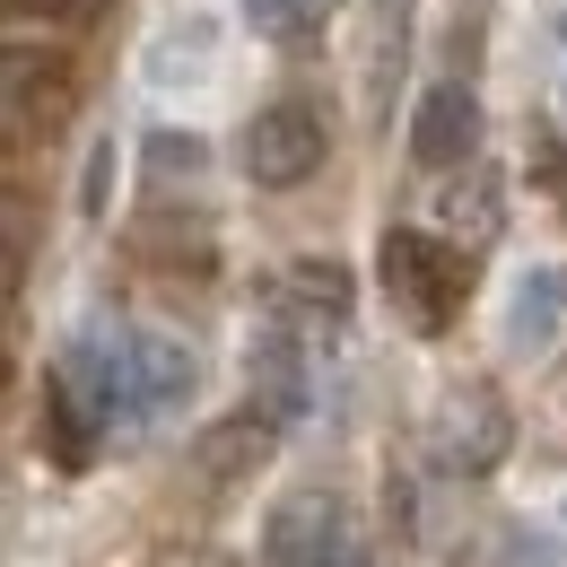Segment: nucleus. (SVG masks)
Masks as SVG:
<instances>
[{
    "label": "nucleus",
    "instance_id": "nucleus-12",
    "mask_svg": "<svg viewBox=\"0 0 567 567\" xmlns=\"http://www.w3.org/2000/svg\"><path fill=\"white\" fill-rule=\"evenodd\" d=\"M271 436H280V427H271V420H262V411H254V402H245L236 420L202 427V445H193V463H202L210 481H236V472H254V463L271 454Z\"/></svg>",
    "mask_w": 567,
    "mask_h": 567
},
{
    "label": "nucleus",
    "instance_id": "nucleus-9",
    "mask_svg": "<svg viewBox=\"0 0 567 567\" xmlns=\"http://www.w3.org/2000/svg\"><path fill=\"white\" fill-rule=\"evenodd\" d=\"M271 306H280L288 323H350V306H358V288L341 262H288L280 280H271Z\"/></svg>",
    "mask_w": 567,
    "mask_h": 567
},
{
    "label": "nucleus",
    "instance_id": "nucleus-4",
    "mask_svg": "<svg viewBox=\"0 0 567 567\" xmlns=\"http://www.w3.org/2000/svg\"><path fill=\"white\" fill-rule=\"evenodd\" d=\"M236 157H245V175H254L262 193H297V184L323 166V114H315L306 96H280V105H262V114L236 132Z\"/></svg>",
    "mask_w": 567,
    "mask_h": 567
},
{
    "label": "nucleus",
    "instance_id": "nucleus-6",
    "mask_svg": "<svg viewBox=\"0 0 567 567\" xmlns=\"http://www.w3.org/2000/svg\"><path fill=\"white\" fill-rule=\"evenodd\" d=\"M245 402H254L271 427H297L315 411V367H306V341H297L288 315L271 332H254V350H245Z\"/></svg>",
    "mask_w": 567,
    "mask_h": 567
},
{
    "label": "nucleus",
    "instance_id": "nucleus-16",
    "mask_svg": "<svg viewBox=\"0 0 567 567\" xmlns=\"http://www.w3.org/2000/svg\"><path fill=\"white\" fill-rule=\"evenodd\" d=\"M202 157H210V148L193 141V132H157V141H148V175L175 184V175H202Z\"/></svg>",
    "mask_w": 567,
    "mask_h": 567
},
{
    "label": "nucleus",
    "instance_id": "nucleus-15",
    "mask_svg": "<svg viewBox=\"0 0 567 567\" xmlns=\"http://www.w3.org/2000/svg\"><path fill=\"white\" fill-rule=\"evenodd\" d=\"M402 18H411V0H384L375 44H367V96H375V105H384V79L402 71Z\"/></svg>",
    "mask_w": 567,
    "mask_h": 567
},
{
    "label": "nucleus",
    "instance_id": "nucleus-5",
    "mask_svg": "<svg viewBox=\"0 0 567 567\" xmlns=\"http://www.w3.org/2000/svg\"><path fill=\"white\" fill-rule=\"evenodd\" d=\"M506 445H515V420H506V402H497L489 384H454V393L436 402V463H445L454 481L497 472Z\"/></svg>",
    "mask_w": 567,
    "mask_h": 567
},
{
    "label": "nucleus",
    "instance_id": "nucleus-10",
    "mask_svg": "<svg viewBox=\"0 0 567 567\" xmlns=\"http://www.w3.org/2000/svg\"><path fill=\"white\" fill-rule=\"evenodd\" d=\"M559 332H567V271H524L515 306H506V350L542 358V350H559Z\"/></svg>",
    "mask_w": 567,
    "mask_h": 567
},
{
    "label": "nucleus",
    "instance_id": "nucleus-17",
    "mask_svg": "<svg viewBox=\"0 0 567 567\" xmlns=\"http://www.w3.org/2000/svg\"><path fill=\"white\" fill-rule=\"evenodd\" d=\"M105 193H114V141L87 157V193H79V210H87V218H105Z\"/></svg>",
    "mask_w": 567,
    "mask_h": 567
},
{
    "label": "nucleus",
    "instance_id": "nucleus-13",
    "mask_svg": "<svg viewBox=\"0 0 567 567\" xmlns=\"http://www.w3.org/2000/svg\"><path fill=\"white\" fill-rule=\"evenodd\" d=\"M350 0H245V27L271 35V44H315Z\"/></svg>",
    "mask_w": 567,
    "mask_h": 567
},
{
    "label": "nucleus",
    "instance_id": "nucleus-18",
    "mask_svg": "<svg viewBox=\"0 0 567 567\" xmlns=\"http://www.w3.org/2000/svg\"><path fill=\"white\" fill-rule=\"evenodd\" d=\"M87 0H9V18H79Z\"/></svg>",
    "mask_w": 567,
    "mask_h": 567
},
{
    "label": "nucleus",
    "instance_id": "nucleus-11",
    "mask_svg": "<svg viewBox=\"0 0 567 567\" xmlns=\"http://www.w3.org/2000/svg\"><path fill=\"white\" fill-rule=\"evenodd\" d=\"M96 436H105V420H96V411L79 402V393H71V375L53 367V375H44V454H53L62 472H87Z\"/></svg>",
    "mask_w": 567,
    "mask_h": 567
},
{
    "label": "nucleus",
    "instance_id": "nucleus-14",
    "mask_svg": "<svg viewBox=\"0 0 567 567\" xmlns=\"http://www.w3.org/2000/svg\"><path fill=\"white\" fill-rule=\"evenodd\" d=\"M445 227L463 236V254H481V245L497 236V175L489 166H463V184L445 193Z\"/></svg>",
    "mask_w": 567,
    "mask_h": 567
},
{
    "label": "nucleus",
    "instance_id": "nucleus-2",
    "mask_svg": "<svg viewBox=\"0 0 567 567\" xmlns=\"http://www.w3.org/2000/svg\"><path fill=\"white\" fill-rule=\"evenodd\" d=\"M375 271H384V297L402 306L411 332H445L454 306H463V288H472V254L454 236H427V227H384Z\"/></svg>",
    "mask_w": 567,
    "mask_h": 567
},
{
    "label": "nucleus",
    "instance_id": "nucleus-1",
    "mask_svg": "<svg viewBox=\"0 0 567 567\" xmlns=\"http://www.w3.org/2000/svg\"><path fill=\"white\" fill-rule=\"evenodd\" d=\"M62 375L114 436V427H141L193 393V350L166 341V332H132V323H87L62 350Z\"/></svg>",
    "mask_w": 567,
    "mask_h": 567
},
{
    "label": "nucleus",
    "instance_id": "nucleus-19",
    "mask_svg": "<svg viewBox=\"0 0 567 567\" xmlns=\"http://www.w3.org/2000/svg\"><path fill=\"white\" fill-rule=\"evenodd\" d=\"M559 105H567V18H559Z\"/></svg>",
    "mask_w": 567,
    "mask_h": 567
},
{
    "label": "nucleus",
    "instance_id": "nucleus-8",
    "mask_svg": "<svg viewBox=\"0 0 567 567\" xmlns=\"http://www.w3.org/2000/svg\"><path fill=\"white\" fill-rule=\"evenodd\" d=\"M9 132L27 141L35 123H53L62 105H71V71H62V53H35V44H9Z\"/></svg>",
    "mask_w": 567,
    "mask_h": 567
},
{
    "label": "nucleus",
    "instance_id": "nucleus-7",
    "mask_svg": "<svg viewBox=\"0 0 567 567\" xmlns=\"http://www.w3.org/2000/svg\"><path fill=\"white\" fill-rule=\"evenodd\" d=\"M472 148H481V96H472V79H436L420 96V114H411V157L427 175H454V166H472Z\"/></svg>",
    "mask_w": 567,
    "mask_h": 567
},
{
    "label": "nucleus",
    "instance_id": "nucleus-3",
    "mask_svg": "<svg viewBox=\"0 0 567 567\" xmlns=\"http://www.w3.org/2000/svg\"><path fill=\"white\" fill-rule=\"evenodd\" d=\"M262 559L271 567H375V533L341 489H297L262 524Z\"/></svg>",
    "mask_w": 567,
    "mask_h": 567
}]
</instances>
